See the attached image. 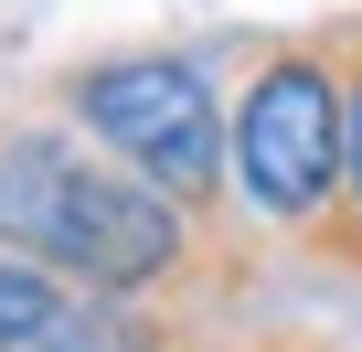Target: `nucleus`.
Here are the masks:
<instances>
[{"instance_id":"f257e3e1","label":"nucleus","mask_w":362,"mask_h":352,"mask_svg":"<svg viewBox=\"0 0 362 352\" xmlns=\"http://www.w3.org/2000/svg\"><path fill=\"white\" fill-rule=\"evenodd\" d=\"M54 107L75 139H96L107 160H128L149 193H170L181 214L203 225V246L235 267V160H224V96L203 75V54H170V43H139V54H86L54 75ZM245 278V267H235Z\"/></svg>"},{"instance_id":"f03ea898","label":"nucleus","mask_w":362,"mask_h":352,"mask_svg":"<svg viewBox=\"0 0 362 352\" xmlns=\"http://www.w3.org/2000/svg\"><path fill=\"white\" fill-rule=\"evenodd\" d=\"M224 160H235V214L256 235L330 256L341 182H351V118H341V64L320 33L245 54V86L224 96Z\"/></svg>"},{"instance_id":"39448f33","label":"nucleus","mask_w":362,"mask_h":352,"mask_svg":"<svg viewBox=\"0 0 362 352\" xmlns=\"http://www.w3.org/2000/svg\"><path fill=\"white\" fill-rule=\"evenodd\" d=\"M22 352H75V341H64V331H43V341H22Z\"/></svg>"},{"instance_id":"20e7f679","label":"nucleus","mask_w":362,"mask_h":352,"mask_svg":"<svg viewBox=\"0 0 362 352\" xmlns=\"http://www.w3.org/2000/svg\"><path fill=\"white\" fill-rule=\"evenodd\" d=\"M64 310H75V288H64L54 267H33V256L0 246V352H22V341L64 331Z\"/></svg>"},{"instance_id":"7ed1b4c3","label":"nucleus","mask_w":362,"mask_h":352,"mask_svg":"<svg viewBox=\"0 0 362 352\" xmlns=\"http://www.w3.org/2000/svg\"><path fill=\"white\" fill-rule=\"evenodd\" d=\"M330 64H341V118H351V182H341V225H330V256L320 267H362V11L351 22H320Z\"/></svg>"}]
</instances>
